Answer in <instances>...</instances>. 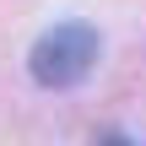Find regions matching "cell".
<instances>
[{
	"label": "cell",
	"mask_w": 146,
	"mask_h": 146,
	"mask_svg": "<svg viewBox=\"0 0 146 146\" xmlns=\"http://www.w3.org/2000/svg\"><path fill=\"white\" fill-rule=\"evenodd\" d=\"M92 65H98V27H87V22H60V27H49V33L33 43V54H27L33 81L49 87V92L76 87Z\"/></svg>",
	"instance_id": "6da1fadb"
}]
</instances>
